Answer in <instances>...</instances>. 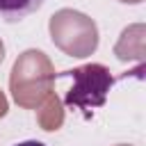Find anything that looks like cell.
Instances as JSON below:
<instances>
[{
  "mask_svg": "<svg viewBox=\"0 0 146 146\" xmlns=\"http://www.w3.org/2000/svg\"><path fill=\"white\" fill-rule=\"evenodd\" d=\"M57 78H71V89L64 96V105L73 110H84L89 116L94 107H103L107 94L114 84L112 73L103 64H84L73 71H64Z\"/></svg>",
  "mask_w": 146,
  "mask_h": 146,
  "instance_id": "6da1fadb",
  "label": "cell"
},
{
  "mask_svg": "<svg viewBox=\"0 0 146 146\" xmlns=\"http://www.w3.org/2000/svg\"><path fill=\"white\" fill-rule=\"evenodd\" d=\"M46 0H0V18L7 23H18L41 9Z\"/></svg>",
  "mask_w": 146,
  "mask_h": 146,
  "instance_id": "7a4b0ae2",
  "label": "cell"
},
{
  "mask_svg": "<svg viewBox=\"0 0 146 146\" xmlns=\"http://www.w3.org/2000/svg\"><path fill=\"white\" fill-rule=\"evenodd\" d=\"M16 146H46L43 141H36V139H27V141H21V144H16Z\"/></svg>",
  "mask_w": 146,
  "mask_h": 146,
  "instance_id": "3957f363",
  "label": "cell"
}]
</instances>
